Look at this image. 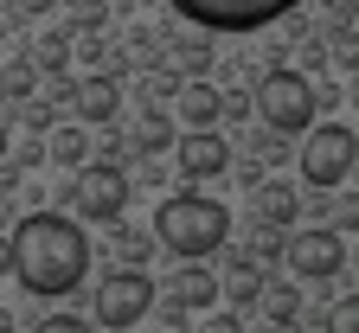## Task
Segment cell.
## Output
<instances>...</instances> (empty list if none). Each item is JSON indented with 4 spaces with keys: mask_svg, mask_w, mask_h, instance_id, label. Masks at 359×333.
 <instances>
[{
    "mask_svg": "<svg viewBox=\"0 0 359 333\" xmlns=\"http://www.w3.org/2000/svg\"><path fill=\"white\" fill-rule=\"evenodd\" d=\"M7 269L26 295H71L90 276V237L71 212H26L7 237Z\"/></svg>",
    "mask_w": 359,
    "mask_h": 333,
    "instance_id": "cell-1",
    "label": "cell"
},
{
    "mask_svg": "<svg viewBox=\"0 0 359 333\" xmlns=\"http://www.w3.org/2000/svg\"><path fill=\"white\" fill-rule=\"evenodd\" d=\"M224 237H231V212L205 193L161 199V212H154V244H167L180 263H205L212 250H224Z\"/></svg>",
    "mask_w": 359,
    "mask_h": 333,
    "instance_id": "cell-2",
    "label": "cell"
},
{
    "mask_svg": "<svg viewBox=\"0 0 359 333\" xmlns=\"http://www.w3.org/2000/svg\"><path fill=\"white\" fill-rule=\"evenodd\" d=\"M250 109L263 116V128L269 135H302V128H314V83L302 77V71H289V64H276L257 90H250Z\"/></svg>",
    "mask_w": 359,
    "mask_h": 333,
    "instance_id": "cell-3",
    "label": "cell"
},
{
    "mask_svg": "<svg viewBox=\"0 0 359 333\" xmlns=\"http://www.w3.org/2000/svg\"><path fill=\"white\" fill-rule=\"evenodd\" d=\"M128 193H135V179H128L116 161H83V167L65 179V212H71V218L116 224V218L128 212Z\"/></svg>",
    "mask_w": 359,
    "mask_h": 333,
    "instance_id": "cell-4",
    "label": "cell"
},
{
    "mask_svg": "<svg viewBox=\"0 0 359 333\" xmlns=\"http://www.w3.org/2000/svg\"><path fill=\"white\" fill-rule=\"evenodd\" d=\"M167 7L199 32H263V26L289 20L302 0H167Z\"/></svg>",
    "mask_w": 359,
    "mask_h": 333,
    "instance_id": "cell-5",
    "label": "cell"
},
{
    "mask_svg": "<svg viewBox=\"0 0 359 333\" xmlns=\"http://www.w3.org/2000/svg\"><path fill=\"white\" fill-rule=\"evenodd\" d=\"M154 276L148 269H109L103 282H97V327H109V333H135L148 314H154Z\"/></svg>",
    "mask_w": 359,
    "mask_h": 333,
    "instance_id": "cell-6",
    "label": "cell"
},
{
    "mask_svg": "<svg viewBox=\"0 0 359 333\" xmlns=\"http://www.w3.org/2000/svg\"><path fill=\"white\" fill-rule=\"evenodd\" d=\"M359 167V135L327 122V128H308L302 141V179L308 186H321V193H340V179Z\"/></svg>",
    "mask_w": 359,
    "mask_h": 333,
    "instance_id": "cell-7",
    "label": "cell"
},
{
    "mask_svg": "<svg viewBox=\"0 0 359 333\" xmlns=\"http://www.w3.org/2000/svg\"><path fill=\"white\" fill-rule=\"evenodd\" d=\"M283 263L302 282H334L346 269V237H334V231H295L283 244Z\"/></svg>",
    "mask_w": 359,
    "mask_h": 333,
    "instance_id": "cell-8",
    "label": "cell"
},
{
    "mask_svg": "<svg viewBox=\"0 0 359 333\" xmlns=\"http://www.w3.org/2000/svg\"><path fill=\"white\" fill-rule=\"evenodd\" d=\"M173 154H180V179H218L231 167V141L218 128H187L173 141Z\"/></svg>",
    "mask_w": 359,
    "mask_h": 333,
    "instance_id": "cell-9",
    "label": "cell"
},
{
    "mask_svg": "<svg viewBox=\"0 0 359 333\" xmlns=\"http://www.w3.org/2000/svg\"><path fill=\"white\" fill-rule=\"evenodd\" d=\"M71 109H77V122H116L122 83L116 77H71Z\"/></svg>",
    "mask_w": 359,
    "mask_h": 333,
    "instance_id": "cell-10",
    "label": "cell"
},
{
    "mask_svg": "<svg viewBox=\"0 0 359 333\" xmlns=\"http://www.w3.org/2000/svg\"><path fill=\"white\" fill-rule=\"evenodd\" d=\"M173 301L187 308V314H193V308H212V301H218V276H212L205 263H180V276H173Z\"/></svg>",
    "mask_w": 359,
    "mask_h": 333,
    "instance_id": "cell-11",
    "label": "cell"
},
{
    "mask_svg": "<svg viewBox=\"0 0 359 333\" xmlns=\"http://www.w3.org/2000/svg\"><path fill=\"white\" fill-rule=\"evenodd\" d=\"M257 212H263V231H289L295 212H302V199H295V186L269 179V186H257Z\"/></svg>",
    "mask_w": 359,
    "mask_h": 333,
    "instance_id": "cell-12",
    "label": "cell"
},
{
    "mask_svg": "<svg viewBox=\"0 0 359 333\" xmlns=\"http://www.w3.org/2000/svg\"><path fill=\"white\" fill-rule=\"evenodd\" d=\"M218 295H231V308H250V301L263 295V269H257L250 257H231V269L218 276Z\"/></svg>",
    "mask_w": 359,
    "mask_h": 333,
    "instance_id": "cell-13",
    "label": "cell"
},
{
    "mask_svg": "<svg viewBox=\"0 0 359 333\" xmlns=\"http://www.w3.org/2000/svg\"><path fill=\"white\" fill-rule=\"evenodd\" d=\"M180 122L187 128H212L218 122V90L212 83H180Z\"/></svg>",
    "mask_w": 359,
    "mask_h": 333,
    "instance_id": "cell-14",
    "label": "cell"
},
{
    "mask_svg": "<svg viewBox=\"0 0 359 333\" xmlns=\"http://www.w3.org/2000/svg\"><path fill=\"white\" fill-rule=\"evenodd\" d=\"M52 161L77 173V167L90 161V128H58V135H52Z\"/></svg>",
    "mask_w": 359,
    "mask_h": 333,
    "instance_id": "cell-15",
    "label": "cell"
},
{
    "mask_svg": "<svg viewBox=\"0 0 359 333\" xmlns=\"http://www.w3.org/2000/svg\"><path fill=\"white\" fill-rule=\"evenodd\" d=\"M321 333H359V295H334L321 308Z\"/></svg>",
    "mask_w": 359,
    "mask_h": 333,
    "instance_id": "cell-16",
    "label": "cell"
},
{
    "mask_svg": "<svg viewBox=\"0 0 359 333\" xmlns=\"http://www.w3.org/2000/svg\"><path fill=\"white\" fill-rule=\"evenodd\" d=\"M321 52H327V58H334L340 71H359V26H334Z\"/></svg>",
    "mask_w": 359,
    "mask_h": 333,
    "instance_id": "cell-17",
    "label": "cell"
},
{
    "mask_svg": "<svg viewBox=\"0 0 359 333\" xmlns=\"http://www.w3.org/2000/svg\"><path fill=\"white\" fill-rule=\"evenodd\" d=\"M109 20V7L103 0H71V26L65 32H83V39H97V26Z\"/></svg>",
    "mask_w": 359,
    "mask_h": 333,
    "instance_id": "cell-18",
    "label": "cell"
},
{
    "mask_svg": "<svg viewBox=\"0 0 359 333\" xmlns=\"http://www.w3.org/2000/svg\"><path fill=\"white\" fill-rule=\"evenodd\" d=\"M327 231H334V237L359 231V193H334V205H327Z\"/></svg>",
    "mask_w": 359,
    "mask_h": 333,
    "instance_id": "cell-19",
    "label": "cell"
},
{
    "mask_svg": "<svg viewBox=\"0 0 359 333\" xmlns=\"http://www.w3.org/2000/svg\"><path fill=\"white\" fill-rule=\"evenodd\" d=\"M116 250H122L128 269H142V263L154 257V237H148V231H116Z\"/></svg>",
    "mask_w": 359,
    "mask_h": 333,
    "instance_id": "cell-20",
    "label": "cell"
},
{
    "mask_svg": "<svg viewBox=\"0 0 359 333\" xmlns=\"http://www.w3.org/2000/svg\"><path fill=\"white\" fill-rule=\"evenodd\" d=\"M135 148H142V154H161V148H173V128H167V116H148L142 128H135Z\"/></svg>",
    "mask_w": 359,
    "mask_h": 333,
    "instance_id": "cell-21",
    "label": "cell"
},
{
    "mask_svg": "<svg viewBox=\"0 0 359 333\" xmlns=\"http://www.w3.org/2000/svg\"><path fill=\"white\" fill-rule=\"evenodd\" d=\"M302 314V289L283 282V289H269V320H295Z\"/></svg>",
    "mask_w": 359,
    "mask_h": 333,
    "instance_id": "cell-22",
    "label": "cell"
},
{
    "mask_svg": "<svg viewBox=\"0 0 359 333\" xmlns=\"http://www.w3.org/2000/svg\"><path fill=\"white\" fill-rule=\"evenodd\" d=\"M244 257H250L257 269H263V263H283V231H263V237H257V244H250Z\"/></svg>",
    "mask_w": 359,
    "mask_h": 333,
    "instance_id": "cell-23",
    "label": "cell"
},
{
    "mask_svg": "<svg viewBox=\"0 0 359 333\" xmlns=\"http://www.w3.org/2000/svg\"><path fill=\"white\" fill-rule=\"evenodd\" d=\"M39 64L65 77V64H71V52H65V39H39Z\"/></svg>",
    "mask_w": 359,
    "mask_h": 333,
    "instance_id": "cell-24",
    "label": "cell"
},
{
    "mask_svg": "<svg viewBox=\"0 0 359 333\" xmlns=\"http://www.w3.org/2000/svg\"><path fill=\"white\" fill-rule=\"evenodd\" d=\"M218 116L244 122V116H250V90H218Z\"/></svg>",
    "mask_w": 359,
    "mask_h": 333,
    "instance_id": "cell-25",
    "label": "cell"
},
{
    "mask_svg": "<svg viewBox=\"0 0 359 333\" xmlns=\"http://www.w3.org/2000/svg\"><path fill=\"white\" fill-rule=\"evenodd\" d=\"M32 333H90V320H77V314H45Z\"/></svg>",
    "mask_w": 359,
    "mask_h": 333,
    "instance_id": "cell-26",
    "label": "cell"
},
{
    "mask_svg": "<svg viewBox=\"0 0 359 333\" xmlns=\"http://www.w3.org/2000/svg\"><path fill=\"white\" fill-rule=\"evenodd\" d=\"M180 64H187V71H205V45L193 39V45H187V52H180Z\"/></svg>",
    "mask_w": 359,
    "mask_h": 333,
    "instance_id": "cell-27",
    "label": "cell"
},
{
    "mask_svg": "<svg viewBox=\"0 0 359 333\" xmlns=\"http://www.w3.org/2000/svg\"><path fill=\"white\" fill-rule=\"evenodd\" d=\"M205 333H244V327H238V314H212V320H205Z\"/></svg>",
    "mask_w": 359,
    "mask_h": 333,
    "instance_id": "cell-28",
    "label": "cell"
},
{
    "mask_svg": "<svg viewBox=\"0 0 359 333\" xmlns=\"http://www.w3.org/2000/svg\"><path fill=\"white\" fill-rule=\"evenodd\" d=\"M20 13H52V0H20Z\"/></svg>",
    "mask_w": 359,
    "mask_h": 333,
    "instance_id": "cell-29",
    "label": "cell"
},
{
    "mask_svg": "<svg viewBox=\"0 0 359 333\" xmlns=\"http://www.w3.org/2000/svg\"><path fill=\"white\" fill-rule=\"evenodd\" d=\"M340 13H346V26H359V0H340Z\"/></svg>",
    "mask_w": 359,
    "mask_h": 333,
    "instance_id": "cell-30",
    "label": "cell"
},
{
    "mask_svg": "<svg viewBox=\"0 0 359 333\" xmlns=\"http://www.w3.org/2000/svg\"><path fill=\"white\" fill-rule=\"evenodd\" d=\"M0 161H7V122H0Z\"/></svg>",
    "mask_w": 359,
    "mask_h": 333,
    "instance_id": "cell-31",
    "label": "cell"
},
{
    "mask_svg": "<svg viewBox=\"0 0 359 333\" xmlns=\"http://www.w3.org/2000/svg\"><path fill=\"white\" fill-rule=\"evenodd\" d=\"M353 103H359V83H353Z\"/></svg>",
    "mask_w": 359,
    "mask_h": 333,
    "instance_id": "cell-32",
    "label": "cell"
}]
</instances>
